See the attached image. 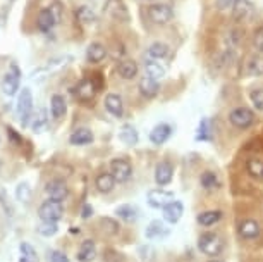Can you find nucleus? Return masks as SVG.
Returning a JSON list of instances; mask_svg holds the SVG:
<instances>
[{
  "instance_id": "1",
  "label": "nucleus",
  "mask_w": 263,
  "mask_h": 262,
  "mask_svg": "<svg viewBox=\"0 0 263 262\" xmlns=\"http://www.w3.org/2000/svg\"><path fill=\"white\" fill-rule=\"evenodd\" d=\"M198 247H200V250L205 255L217 257L224 250V241L215 233H203L200 236V240H198Z\"/></svg>"
},
{
  "instance_id": "2",
  "label": "nucleus",
  "mask_w": 263,
  "mask_h": 262,
  "mask_svg": "<svg viewBox=\"0 0 263 262\" xmlns=\"http://www.w3.org/2000/svg\"><path fill=\"white\" fill-rule=\"evenodd\" d=\"M31 112H33V95L29 88H23V92L19 93L17 98V117L19 123L23 125V128H26L31 119Z\"/></svg>"
},
{
  "instance_id": "3",
  "label": "nucleus",
  "mask_w": 263,
  "mask_h": 262,
  "mask_svg": "<svg viewBox=\"0 0 263 262\" xmlns=\"http://www.w3.org/2000/svg\"><path fill=\"white\" fill-rule=\"evenodd\" d=\"M229 121L232 126L239 128V130H248L255 123V114L248 107H236L234 111H231Z\"/></svg>"
},
{
  "instance_id": "4",
  "label": "nucleus",
  "mask_w": 263,
  "mask_h": 262,
  "mask_svg": "<svg viewBox=\"0 0 263 262\" xmlns=\"http://www.w3.org/2000/svg\"><path fill=\"white\" fill-rule=\"evenodd\" d=\"M64 214V207H62V202H55V200H47L40 205V211H38V216L42 221H52V222H57L59 219L62 217Z\"/></svg>"
},
{
  "instance_id": "5",
  "label": "nucleus",
  "mask_w": 263,
  "mask_h": 262,
  "mask_svg": "<svg viewBox=\"0 0 263 262\" xmlns=\"http://www.w3.org/2000/svg\"><path fill=\"white\" fill-rule=\"evenodd\" d=\"M148 18L155 24H167L172 21L174 11L167 4H153V6L148 7Z\"/></svg>"
},
{
  "instance_id": "6",
  "label": "nucleus",
  "mask_w": 263,
  "mask_h": 262,
  "mask_svg": "<svg viewBox=\"0 0 263 262\" xmlns=\"http://www.w3.org/2000/svg\"><path fill=\"white\" fill-rule=\"evenodd\" d=\"M98 92V86L95 80H90V78H84V80H81L78 83V86L74 88V93H76V97L79 98L81 102H91L93 98H95Z\"/></svg>"
},
{
  "instance_id": "7",
  "label": "nucleus",
  "mask_w": 263,
  "mask_h": 262,
  "mask_svg": "<svg viewBox=\"0 0 263 262\" xmlns=\"http://www.w3.org/2000/svg\"><path fill=\"white\" fill-rule=\"evenodd\" d=\"M110 172H112V176L116 178V181L124 183L131 178L133 166L129 164L127 159H121V157H119V159H114L110 162Z\"/></svg>"
},
{
  "instance_id": "8",
  "label": "nucleus",
  "mask_w": 263,
  "mask_h": 262,
  "mask_svg": "<svg viewBox=\"0 0 263 262\" xmlns=\"http://www.w3.org/2000/svg\"><path fill=\"white\" fill-rule=\"evenodd\" d=\"M19 78H21V73H19L16 64H12L11 71H7L6 78H4V81H2V90L6 95L9 97L16 95V92L19 90Z\"/></svg>"
},
{
  "instance_id": "9",
  "label": "nucleus",
  "mask_w": 263,
  "mask_h": 262,
  "mask_svg": "<svg viewBox=\"0 0 263 262\" xmlns=\"http://www.w3.org/2000/svg\"><path fill=\"white\" fill-rule=\"evenodd\" d=\"M174 200V194L167 190H150L148 191V204L155 209H163Z\"/></svg>"
},
{
  "instance_id": "10",
  "label": "nucleus",
  "mask_w": 263,
  "mask_h": 262,
  "mask_svg": "<svg viewBox=\"0 0 263 262\" xmlns=\"http://www.w3.org/2000/svg\"><path fill=\"white\" fill-rule=\"evenodd\" d=\"M47 195L50 197V200H55V202H62L67 199L69 195V188L67 185L61 180H53L47 185Z\"/></svg>"
},
{
  "instance_id": "11",
  "label": "nucleus",
  "mask_w": 263,
  "mask_h": 262,
  "mask_svg": "<svg viewBox=\"0 0 263 262\" xmlns=\"http://www.w3.org/2000/svg\"><path fill=\"white\" fill-rule=\"evenodd\" d=\"M168 233H171V228H168L165 222L155 219L146 226L145 236L148 240H158V238H165Z\"/></svg>"
},
{
  "instance_id": "12",
  "label": "nucleus",
  "mask_w": 263,
  "mask_h": 262,
  "mask_svg": "<svg viewBox=\"0 0 263 262\" xmlns=\"http://www.w3.org/2000/svg\"><path fill=\"white\" fill-rule=\"evenodd\" d=\"M172 176H174V166L171 164V162L162 161L160 164H157V167H155L157 185H160V186L168 185V183L172 181Z\"/></svg>"
},
{
  "instance_id": "13",
  "label": "nucleus",
  "mask_w": 263,
  "mask_h": 262,
  "mask_svg": "<svg viewBox=\"0 0 263 262\" xmlns=\"http://www.w3.org/2000/svg\"><path fill=\"white\" fill-rule=\"evenodd\" d=\"M172 135V128L167 125V123H160V125H157L155 128L152 130L150 133V140L153 145H163L168 138Z\"/></svg>"
},
{
  "instance_id": "14",
  "label": "nucleus",
  "mask_w": 263,
  "mask_h": 262,
  "mask_svg": "<svg viewBox=\"0 0 263 262\" xmlns=\"http://www.w3.org/2000/svg\"><path fill=\"white\" fill-rule=\"evenodd\" d=\"M138 88H140L141 95L146 97V98L157 97V93L160 92L158 80H155V78H150V76H143L141 80H140V85H138Z\"/></svg>"
},
{
  "instance_id": "15",
  "label": "nucleus",
  "mask_w": 263,
  "mask_h": 262,
  "mask_svg": "<svg viewBox=\"0 0 263 262\" xmlns=\"http://www.w3.org/2000/svg\"><path fill=\"white\" fill-rule=\"evenodd\" d=\"M138 71H140L138 62L131 61V59H124V61L117 64V73L122 80H135L138 76Z\"/></svg>"
},
{
  "instance_id": "16",
  "label": "nucleus",
  "mask_w": 263,
  "mask_h": 262,
  "mask_svg": "<svg viewBox=\"0 0 263 262\" xmlns=\"http://www.w3.org/2000/svg\"><path fill=\"white\" fill-rule=\"evenodd\" d=\"M182 212H184V207L179 200H172L171 204L163 207V219L171 224H176L177 221L182 217Z\"/></svg>"
},
{
  "instance_id": "17",
  "label": "nucleus",
  "mask_w": 263,
  "mask_h": 262,
  "mask_svg": "<svg viewBox=\"0 0 263 262\" xmlns=\"http://www.w3.org/2000/svg\"><path fill=\"white\" fill-rule=\"evenodd\" d=\"M253 12H255V6H253L250 0H237L236 7L232 9L236 21H248L253 16Z\"/></svg>"
},
{
  "instance_id": "18",
  "label": "nucleus",
  "mask_w": 263,
  "mask_h": 262,
  "mask_svg": "<svg viewBox=\"0 0 263 262\" xmlns=\"http://www.w3.org/2000/svg\"><path fill=\"white\" fill-rule=\"evenodd\" d=\"M57 21H59V19L55 16V12H53V9H43V11L40 12V16H38V28H40V31L48 33L53 26H55Z\"/></svg>"
},
{
  "instance_id": "19",
  "label": "nucleus",
  "mask_w": 263,
  "mask_h": 262,
  "mask_svg": "<svg viewBox=\"0 0 263 262\" xmlns=\"http://www.w3.org/2000/svg\"><path fill=\"white\" fill-rule=\"evenodd\" d=\"M105 57H107V48L103 47L102 43L93 42V43H90V45H88V48H86V59H88V62L98 64V62H102Z\"/></svg>"
},
{
  "instance_id": "20",
  "label": "nucleus",
  "mask_w": 263,
  "mask_h": 262,
  "mask_svg": "<svg viewBox=\"0 0 263 262\" xmlns=\"http://www.w3.org/2000/svg\"><path fill=\"white\" fill-rule=\"evenodd\" d=\"M239 235L245 240H255L260 236V224L253 219H246L239 224Z\"/></svg>"
},
{
  "instance_id": "21",
  "label": "nucleus",
  "mask_w": 263,
  "mask_h": 262,
  "mask_svg": "<svg viewBox=\"0 0 263 262\" xmlns=\"http://www.w3.org/2000/svg\"><path fill=\"white\" fill-rule=\"evenodd\" d=\"M105 109L114 117H122L124 114V103L122 98L116 95V93H108L105 97Z\"/></svg>"
},
{
  "instance_id": "22",
  "label": "nucleus",
  "mask_w": 263,
  "mask_h": 262,
  "mask_svg": "<svg viewBox=\"0 0 263 262\" xmlns=\"http://www.w3.org/2000/svg\"><path fill=\"white\" fill-rule=\"evenodd\" d=\"M116 183L117 181H116V178L112 176V172H102V174L97 176L95 186L100 194H110L114 190V186H116Z\"/></svg>"
},
{
  "instance_id": "23",
  "label": "nucleus",
  "mask_w": 263,
  "mask_h": 262,
  "mask_svg": "<svg viewBox=\"0 0 263 262\" xmlns=\"http://www.w3.org/2000/svg\"><path fill=\"white\" fill-rule=\"evenodd\" d=\"M97 255V247L93 240H84L78 250V260L79 262H91Z\"/></svg>"
},
{
  "instance_id": "24",
  "label": "nucleus",
  "mask_w": 263,
  "mask_h": 262,
  "mask_svg": "<svg viewBox=\"0 0 263 262\" xmlns=\"http://www.w3.org/2000/svg\"><path fill=\"white\" fill-rule=\"evenodd\" d=\"M145 71H146V76L155 78V80H162V78L165 76L167 69L163 67L158 61H155V59L148 57L145 61Z\"/></svg>"
},
{
  "instance_id": "25",
  "label": "nucleus",
  "mask_w": 263,
  "mask_h": 262,
  "mask_svg": "<svg viewBox=\"0 0 263 262\" xmlns=\"http://www.w3.org/2000/svg\"><path fill=\"white\" fill-rule=\"evenodd\" d=\"M69 142H71V145H86V143L93 142V133L88 128H78L69 136Z\"/></svg>"
},
{
  "instance_id": "26",
  "label": "nucleus",
  "mask_w": 263,
  "mask_h": 262,
  "mask_svg": "<svg viewBox=\"0 0 263 262\" xmlns=\"http://www.w3.org/2000/svg\"><path fill=\"white\" fill-rule=\"evenodd\" d=\"M116 214L121 217V219H124V221L135 222L138 217H140V211H138V207L131 205V204H124V205H119L117 207Z\"/></svg>"
},
{
  "instance_id": "27",
  "label": "nucleus",
  "mask_w": 263,
  "mask_h": 262,
  "mask_svg": "<svg viewBox=\"0 0 263 262\" xmlns=\"http://www.w3.org/2000/svg\"><path fill=\"white\" fill-rule=\"evenodd\" d=\"M168 50H171V48H168L167 43L155 42L148 47V57L155 59V61H162V59H165L168 56Z\"/></svg>"
},
{
  "instance_id": "28",
  "label": "nucleus",
  "mask_w": 263,
  "mask_h": 262,
  "mask_svg": "<svg viewBox=\"0 0 263 262\" xmlns=\"http://www.w3.org/2000/svg\"><path fill=\"white\" fill-rule=\"evenodd\" d=\"M246 73L250 76H263V57L251 56L246 62Z\"/></svg>"
},
{
  "instance_id": "29",
  "label": "nucleus",
  "mask_w": 263,
  "mask_h": 262,
  "mask_svg": "<svg viewBox=\"0 0 263 262\" xmlns=\"http://www.w3.org/2000/svg\"><path fill=\"white\" fill-rule=\"evenodd\" d=\"M66 100H64L62 95H53L50 98V112L55 119H61V117L66 114Z\"/></svg>"
},
{
  "instance_id": "30",
  "label": "nucleus",
  "mask_w": 263,
  "mask_h": 262,
  "mask_svg": "<svg viewBox=\"0 0 263 262\" xmlns=\"http://www.w3.org/2000/svg\"><path fill=\"white\" fill-rule=\"evenodd\" d=\"M119 138L126 143V145H136L138 143V131L135 126L131 125H124L119 131Z\"/></svg>"
},
{
  "instance_id": "31",
  "label": "nucleus",
  "mask_w": 263,
  "mask_h": 262,
  "mask_svg": "<svg viewBox=\"0 0 263 262\" xmlns=\"http://www.w3.org/2000/svg\"><path fill=\"white\" fill-rule=\"evenodd\" d=\"M246 171L248 174L251 178H255V180H263V161L261 159H256V157H253L246 162Z\"/></svg>"
},
{
  "instance_id": "32",
  "label": "nucleus",
  "mask_w": 263,
  "mask_h": 262,
  "mask_svg": "<svg viewBox=\"0 0 263 262\" xmlns=\"http://www.w3.org/2000/svg\"><path fill=\"white\" fill-rule=\"evenodd\" d=\"M76 18H78V21L83 23V24H93L97 21L95 11L88 6H81L79 9H76Z\"/></svg>"
},
{
  "instance_id": "33",
  "label": "nucleus",
  "mask_w": 263,
  "mask_h": 262,
  "mask_svg": "<svg viewBox=\"0 0 263 262\" xmlns=\"http://www.w3.org/2000/svg\"><path fill=\"white\" fill-rule=\"evenodd\" d=\"M222 219V212L220 211H205L198 216V222L201 226H213L215 222Z\"/></svg>"
},
{
  "instance_id": "34",
  "label": "nucleus",
  "mask_w": 263,
  "mask_h": 262,
  "mask_svg": "<svg viewBox=\"0 0 263 262\" xmlns=\"http://www.w3.org/2000/svg\"><path fill=\"white\" fill-rule=\"evenodd\" d=\"M201 181V186L205 190H215L220 186V180H218V176L215 174L213 171H205L200 178Z\"/></svg>"
},
{
  "instance_id": "35",
  "label": "nucleus",
  "mask_w": 263,
  "mask_h": 262,
  "mask_svg": "<svg viewBox=\"0 0 263 262\" xmlns=\"http://www.w3.org/2000/svg\"><path fill=\"white\" fill-rule=\"evenodd\" d=\"M19 252H21L19 262H38L36 250H34L29 243H21V245H19Z\"/></svg>"
},
{
  "instance_id": "36",
  "label": "nucleus",
  "mask_w": 263,
  "mask_h": 262,
  "mask_svg": "<svg viewBox=\"0 0 263 262\" xmlns=\"http://www.w3.org/2000/svg\"><path fill=\"white\" fill-rule=\"evenodd\" d=\"M47 121H48L47 119V111H45V109H40V111L33 117V131L40 133L43 128L47 126Z\"/></svg>"
},
{
  "instance_id": "37",
  "label": "nucleus",
  "mask_w": 263,
  "mask_h": 262,
  "mask_svg": "<svg viewBox=\"0 0 263 262\" xmlns=\"http://www.w3.org/2000/svg\"><path fill=\"white\" fill-rule=\"evenodd\" d=\"M59 231L57 222L52 221H42V224L38 226V233L42 236H53Z\"/></svg>"
},
{
  "instance_id": "38",
  "label": "nucleus",
  "mask_w": 263,
  "mask_h": 262,
  "mask_svg": "<svg viewBox=\"0 0 263 262\" xmlns=\"http://www.w3.org/2000/svg\"><path fill=\"white\" fill-rule=\"evenodd\" d=\"M250 100H251L253 106L258 109V111H263V88H256V90H251Z\"/></svg>"
},
{
  "instance_id": "39",
  "label": "nucleus",
  "mask_w": 263,
  "mask_h": 262,
  "mask_svg": "<svg viewBox=\"0 0 263 262\" xmlns=\"http://www.w3.org/2000/svg\"><path fill=\"white\" fill-rule=\"evenodd\" d=\"M253 47H255L256 52L263 54V26L256 28L255 33H253Z\"/></svg>"
},
{
  "instance_id": "40",
  "label": "nucleus",
  "mask_w": 263,
  "mask_h": 262,
  "mask_svg": "<svg viewBox=\"0 0 263 262\" xmlns=\"http://www.w3.org/2000/svg\"><path fill=\"white\" fill-rule=\"evenodd\" d=\"M198 140H210V125H208V119H201L200 123V128H198V135H196Z\"/></svg>"
},
{
  "instance_id": "41",
  "label": "nucleus",
  "mask_w": 263,
  "mask_h": 262,
  "mask_svg": "<svg viewBox=\"0 0 263 262\" xmlns=\"http://www.w3.org/2000/svg\"><path fill=\"white\" fill-rule=\"evenodd\" d=\"M29 194H31V190H29L28 183H21V185L17 186L16 195H17V199L21 202H28L29 200Z\"/></svg>"
},
{
  "instance_id": "42",
  "label": "nucleus",
  "mask_w": 263,
  "mask_h": 262,
  "mask_svg": "<svg viewBox=\"0 0 263 262\" xmlns=\"http://www.w3.org/2000/svg\"><path fill=\"white\" fill-rule=\"evenodd\" d=\"M236 4L237 0H217V9L218 11H232Z\"/></svg>"
},
{
  "instance_id": "43",
  "label": "nucleus",
  "mask_w": 263,
  "mask_h": 262,
  "mask_svg": "<svg viewBox=\"0 0 263 262\" xmlns=\"http://www.w3.org/2000/svg\"><path fill=\"white\" fill-rule=\"evenodd\" d=\"M48 259H50V262H69L67 255H64L62 252H59V250H52Z\"/></svg>"
},
{
  "instance_id": "44",
  "label": "nucleus",
  "mask_w": 263,
  "mask_h": 262,
  "mask_svg": "<svg viewBox=\"0 0 263 262\" xmlns=\"http://www.w3.org/2000/svg\"><path fill=\"white\" fill-rule=\"evenodd\" d=\"M7 136L11 138V142L14 143V145H23V138L17 135L14 128H7Z\"/></svg>"
},
{
  "instance_id": "45",
  "label": "nucleus",
  "mask_w": 263,
  "mask_h": 262,
  "mask_svg": "<svg viewBox=\"0 0 263 262\" xmlns=\"http://www.w3.org/2000/svg\"><path fill=\"white\" fill-rule=\"evenodd\" d=\"M227 42L231 43V45H237V43L241 42V31H237V29H232L229 33V37H227Z\"/></svg>"
},
{
  "instance_id": "46",
  "label": "nucleus",
  "mask_w": 263,
  "mask_h": 262,
  "mask_svg": "<svg viewBox=\"0 0 263 262\" xmlns=\"http://www.w3.org/2000/svg\"><path fill=\"white\" fill-rule=\"evenodd\" d=\"M91 214H93V207L90 204H86V205L83 207V217H84V219H88V217H90Z\"/></svg>"
},
{
  "instance_id": "47",
  "label": "nucleus",
  "mask_w": 263,
  "mask_h": 262,
  "mask_svg": "<svg viewBox=\"0 0 263 262\" xmlns=\"http://www.w3.org/2000/svg\"><path fill=\"white\" fill-rule=\"evenodd\" d=\"M208 262H224V260H218V259H212V260H208Z\"/></svg>"
}]
</instances>
